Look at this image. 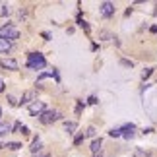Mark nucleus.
I'll return each instance as SVG.
<instances>
[{"instance_id":"1","label":"nucleus","mask_w":157,"mask_h":157,"mask_svg":"<svg viewBox=\"0 0 157 157\" xmlns=\"http://www.w3.org/2000/svg\"><path fill=\"white\" fill-rule=\"evenodd\" d=\"M47 66V60L41 52H29L27 54V68L31 70H43Z\"/></svg>"},{"instance_id":"2","label":"nucleus","mask_w":157,"mask_h":157,"mask_svg":"<svg viewBox=\"0 0 157 157\" xmlns=\"http://www.w3.org/2000/svg\"><path fill=\"white\" fill-rule=\"evenodd\" d=\"M17 37H20V29L14 27L12 23H6V25L0 27V39H6V41H16Z\"/></svg>"},{"instance_id":"3","label":"nucleus","mask_w":157,"mask_h":157,"mask_svg":"<svg viewBox=\"0 0 157 157\" xmlns=\"http://www.w3.org/2000/svg\"><path fill=\"white\" fill-rule=\"evenodd\" d=\"M60 117H62V114L56 113V111H45V113L39 117V120H41L43 124H51V122H54V120H58Z\"/></svg>"},{"instance_id":"4","label":"nucleus","mask_w":157,"mask_h":157,"mask_svg":"<svg viewBox=\"0 0 157 157\" xmlns=\"http://www.w3.org/2000/svg\"><path fill=\"white\" fill-rule=\"evenodd\" d=\"M114 2H101L99 4V12H101V16L103 17H111V16H114Z\"/></svg>"},{"instance_id":"5","label":"nucleus","mask_w":157,"mask_h":157,"mask_svg":"<svg viewBox=\"0 0 157 157\" xmlns=\"http://www.w3.org/2000/svg\"><path fill=\"white\" fill-rule=\"evenodd\" d=\"M43 113H45V103L43 101H33V103L29 105V114H31V117H41Z\"/></svg>"},{"instance_id":"6","label":"nucleus","mask_w":157,"mask_h":157,"mask_svg":"<svg viewBox=\"0 0 157 157\" xmlns=\"http://www.w3.org/2000/svg\"><path fill=\"white\" fill-rule=\"evenodd\" d=\"M120 132H122V136L126 138V140H130V138H134V124H126V126H122L120 128Z\"/></svg>"},{"instance_id":"7","label":"nucleus","mask_w":157,"mask_h":157,"mask_svg":"<svg viewBox=\"0 0 157 157\" xmlns=\"http://www.w3.org/2000/svg\"><path fill=\"white\" fill-rule=\"evenodd\" d=\"M0 66L2 68H8V70H17V62L14 58H4V60H0Z\"/></svg>"},{"instance_id":"8","label":"nucleus","mask_w":157,"mask_h":157,"mask_svg":"<svg viewBox=\"0 0 157 157\" xmlns=\"http://www.w3.org/2000/svg\"><path fill=\"white\" fill-rule=\"evenodd\" d=\"M101 146H103V140H101V138H95V140L91 142V153L99 155L101 153Z\"/></svg>"},{"instance_id":"9","label":"nucleus","mask_w":157,"mask_h":157,"mask_svg":"<svg viewBox=\"0 0 157 157\" xmlns=\"http://www.w3.org/2000/svg\"><path fill=\"white\" fill-rule=\"evenodd\" d=\"M33 91H25L21 95V99H20V105H27V103H31V99H33Z\"/></svg>"},{"instance_id":"10","label":"nucleus","mask_w":157,"mask_h":157,"mask_svg":"<svg viewBox=\"0 0 157 157\" xmlns=\"http://www.w3.org/2000/svg\"><path fill=\"white\" fill-rule=\"evenodd\" d=\"M8 51H12V43L6 39H0V52H8Z\"/></svg>"},{"instance_id":"11","label":"nucleus","mask_w":157,"mask_h":157,"mask_svg":"<svg viewBox=\"0 0 157 157\" xmlns=\"http://www.w3.org/2000/svg\"><path fill=\"white\" fill-rule=\"evenodd\" d=\"M10 130H12V126H10L8 122H0V138H2V136H6Z\"/></svg>"},{"instance_id":"12","label":"nucleus","mask_w":157,"mask_h":157,"mask_svg":"<svg viewBox=\"0 0 157 157\" xmlns=\"http://www.w3.org/2000/svg\"><path fill=\"white\" fill-rule=\"evenodd\" d=\"M41 147H43V146H41L39 138H35V140H33V144H31V147H29V149H31V153H37V151H41Z\"/></svg>"},{"instance_id":"13","label":"nucleus","mask_w":157,"mask_h":157,"mask_svg":"<svg viewBox=\"0 0 157 157\" xmlns=\"http://www.w3.org/2000/svg\"><path fill=\"white\" fill-rule=\"evenodd\" d=\"M76 128H78V124H76V122H64V130L68 132V134H74Z\"/></svg>"},{"instance_id":"14","label":"nucleus","mask_w":157,"mask_h":157,"mask_svg":"<svg viewBox=\"0 0 157 157\" xmlns=\"http://www.w3.org/2000/svg\"><path fill=\"white\" fill-rule=\"evenodd\" d=\"M6 147L12 149V151H16V149L21 147V144H20V142H6Z\"/></svg>"},{"instance_id":"15","label":"nucleus","mask_w":157,"mask_h":157,"mask_svg":"<svg viewBox=\"0 0 157 157\" xmlns=\"http://www.w3.org/2000/svg\"><path fill=\"white\" fill-rule=\"evenodd\" d=\"M83 138H86V134H83V132H80V134L74 138V146H80V144L83 142Z\"/></svg>"},{"instance_id":"16","label":"nucleus","mask_w":157,"mask_h":157,"mask_svg":"<svg viewBox=\"0 0 157 157\" xmlns=\"http://www.w3.org/2000/svg\"><path fill=\"white\" fill-rule=\"evenodd\" d=\"M151 74H153V68H146V70L142 72V80H147V78L151 76Z\"/></svg>"},{"instance_id":"17","label":"nucleus","mask_w":157,"mask_h":157,"mask_svg":"<svg viewBox=\"0 0 157 157\" xmlns=\"http://www.w3.org/2000/svg\"><path fill=\"white\" fill-rule=\"evenodd\" d=\"M109 134H111L113 138H120V136H122V132H120V128H113L111 132H109Z\"/></svg>"},{"instance_id":"18","label":"nucleus","mask_w":157,"mask_h":157,"mask_svg":"<svg viewBox=\"0 0 157 157\" xmlns=\"http://www.w3.org/2000/svg\"><path fill=\"white\" fill-rule=\"evenodd\" d=\"M78 25H80V27H83V29H86V31H89V25H87V23L82 20V17H78Z\"/></svg>"},{"instance_id":"19","label":"nucleus","mask_w":157,"mask_h":157,"mask_svg":"<svg viewBox=\"0 0 157 157\" xmlns=\"http://www.w3.org/2000/svg\"><path fill=\"white\" fill-rule=\"evenodd\" d=\"M0 14H2V16H8V14H10V6H2V10H0Z\"/></svg>"},{"instance_id":"20","label":"nucleus","mask_w":157,"mask_h":157,"mask_svg":"<svg viewBox=\"0 0 157 157\" xmlns=\"http://www.w3.org/2000/svg\"><path fill=\"white\" fill-rule=\"evenodd\" d=\"M120 62H122L124 66H128V68H132V66H134V62H132V60H126V58H122Z\"/></svg>"},{"instance_id":"21","label":"nucleus","mask_w":157,"mask_h":157,"mask_svg":"<svg viewBox=\"0 0 157 157\" xmlns=\"http://www.w3.org/2000/svg\"><path fill=\"white\" fill-rule=\"evenodd\" d=\"M8 101H10V105H20V101H16V97H12V95H8Z\"/></svg>"},{"instance_id":"22","label":"nucleus","mask_w":157,"mask_h":157,"mask_svg":"<svg viewBox=\"0 0 157 157\" xmlns=\"http://www.w3.org/2000/svg\"><path fill=\"white\" fill-rule=\"evenodd\" d=\"M12 130H14V132H20L21 130V122H16L14 126H12Z\"/></svg>"},{"instance_id":"23","label":"nucleus","mask_w":157,"mask_h":157,"mask_svg":"<svg viewBox=\"0 0 157 157\" xmlns=\"http://www.w3.org/2000/svg\"><path fill=\"white\" fill-rule=\"evenodd\" d=\"M86 136H95V128H93V126H89V128H87Z\"/></svg>"},{"instance_id":"24","label":"nucleus","mask_w":157,"mask_h":157,"mask_svg":"<svg viewBox=\"0 0 157 157\" xmlns=\"http://www.w3.org/2000/svg\"><path fill=\"white\" fill-rule=\"evenodd\" d=\"M20 132H21L23 136H29V128H27V126H21V130H20Z\"/></svg>"},{"instance_id":"25","label":"nucleus","mask_w":157,"mask_h":157,"mask_svg":"<svg viewBox=\"0 0 157 157\" xmlns=\"http://www.w3.org/2000/svg\"><path fill=\"white\" fill-rule=\"evenodd\" d=\"M87 103H89V105H95V103H97V99H95V97H89Z\"/></svg>"},{"instance_id":"26","label":"nucleus","mask_w":157,"mask_h":157,"mask_svg":"<svg viewBox=\"0 0 157 157\" xmlns=\"http://www.w3.org/2000/svg\"><path fill=\"white\" fill-rule=\"evenodd\" d=\"M2 91H4V80L0 78V93H2Z\"/></svg>"},{"instance_id":"27","label":"nucleus","mask_w":157,"mask_h":157,"mask_svg":"<svg viewBox=\"0 0 157 157\" xmlns=\"http://www.w3.org/2000/svg\"><path fill=\"white\" fill-rule=\"evenodd\" d=\"M149 31H151V33H157V25H151V27H149Z\"/></svg>"},{"instance_id":"28","label":"nucleus","mask_w":157,"mask_h":157,"mask_svg":"<svg viewBox=\"0 0 157 157\" xmlns=\"http://www.w3.org/2000/svg\"><path fill=\"white\" fill-rule=\"evenodd\" d=\"M37 157H51V155H49V153H39Z\"/></svg>"},{"instance_id":"29","label":"nucleus","mask_w":157,"mask_h":157,"mask_svg":"<svg viewBox=\"0 0 157 157\" xmlns=\"http://www.w3.org/2000/svg\"><path fill=\"white\" fill-rule=\"evenodd\" d=\"M93 157H103V155H101V153H99V155H93Z\"/></svg>"},{"instance_id":"30","label":"nucleus","mask_w":157,"mask_h":157,"mask_svg":"<svg viewBox=\"0 0 157 157\" xmlns=\"http://www.w3.org/2000/svg\"><path fill=\"white\" fill-rule=\"evenodd\" d=\"M0 117H2V109H0Z\"/></svg>"}]
</instances>
